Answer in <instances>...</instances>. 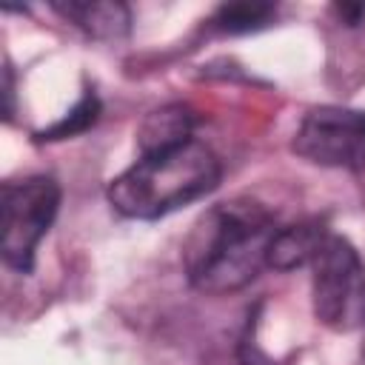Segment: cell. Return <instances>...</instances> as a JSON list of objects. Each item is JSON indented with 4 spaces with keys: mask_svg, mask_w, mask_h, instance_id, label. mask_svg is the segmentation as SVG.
Listing matches in <instances>:
<instances>
[{
    "mask_svg": "<svg viewBox=\"0 0 365 365\" xmlns=\"http://www.w3.org/2000/svg\"><path fill=\"white\" fill-rule=\"evenodd\" d=\"M277 222L265 205L234 197L211 205L182 245L188 282L202 294H231L245 288L268 265Z\"/></svg>",
    "mask_w": 365,
    "mask_h": 365,
    "instance_id": "cell-1",
    "label": "cell"
},
{
    "mask_svg": "<svg viewBox=\"0 0 365 365\" xmlns=\"http://www.w3.org/2000/svg\"><path fill=\"white\" fill-rule=\"evenodd\" d=\"M220 174L217 154L205 143L188 140L174 148L140 154L134 165L108 182V202L123 217L157 220L214 191Z\"/></svg>",
    "mask_w": 365,
    "mask_h": 365,
    "instance_id": "cell-2",
    "label": "cell"
},
{
    "mask_svg": "<svg viewBox=\"0 0 365 365\" xmlns=\"http://www.w3.org/2000/svg\"><path fill=\"white\" fill-rule=\"evenodd\" d=\"M311 297L317 319L339 334L365 328V265L339 234H328L311 259Z\"/></svg>",
    "mask_w": 365,
    "mask_h": 365,
    "instance_id": "cell-3",
    "label": "cell"
},
{
    "mask_svg": "<svg viewBox=\"0 0 365 365\" xmlns=\"http://www.w3.org/2000/svg\"><path fill=\"white\" fill-rule=\"evenodd\" d=\"M60 208V185L51 177L6 182L0 194V251L3 262L20 274L34 268L40 240L48 234Z\"/></svg>",
    "mask_w": 365,
    "mask_h": 365,
    "instance_id": "cell-4",
    "label": "cell"
},
{
    "mask_svg": "<svg viewBox=\"0 0 365 365\" xmlns=\"http://www.w3.org/2000/svg\"><path fill=\"white\" fill-rule=\"evenodd\" d=\"M294 154L322 168H365V111L342 106L311 108L291 143Z\"/></svg>",
    "mask_w": 365,
    "mask_h": 365,
    "instance_id": "cell-5",
    "label": "cell"
},
{
    "mask_svg": "<svg viewBox=\"0 0 365 365\" xmlns=\"http://www.w3.org/2000/svg\"><path fill=\"white\" fill-rule=\"evenodd\" d=\"M191 131H194V111L188 106L171 103V106L154 108L137 131L140 154H151V151H163V148L188 143V140H194Z\"/></svg>",
    "mask_w": 365,
    "mask_h": 365,
    "instance_id": "cell-6",
    "label": "cell"
},
{
    "mask_svg": "<svg viewBox=\"0 0 365 365\" xmlns=\"http://www.w3.org/2000/svg\"><path fill=\"white\" fill-rule=\"evenodd\" d=\"M325 237H328V231L317 220L279 228L274 234V242H271V251H268V268L291 271V268L311 265V259L319 251Z\"/></svg>",
    "mask_w": 365,
    "mask_h": 365,
    "instance_id": "cell-7",
    "label": "cell"
},
{
    "mask_svg": "<svg viewBox=\"0 0 365 365\" xmlns=\"http://www.w3.org/2000/svg\"><path fill=\"white\" fill-rule=\"evenodd\" d=\"M54 9L71 20L74 26H80L83 31H88L91 37H120L128 31L131 14L123 3H106V0H68V3H54Z\"/></svg>",
    "mask_w": 365,
    "mask_h": 365,
    "instance_id": "cell-8",
    "label": "cell"
},
{
    "mask_svg": "<svg viewBox=\"0 0 365 365\" xmlns=\"http://www.w3.org/2000/svg\"><path fill=\"white\" fill-rule=\"evenodd\" d=\"M277 9L271 3H225L217 9L211 26L222 34H245V31H257L262 26H268L274 20Z\"/></svg>",
    "mask_w": 365,
    "mask_h": 365,
    "instance_id": "cell-9",
    "label": "cell"
},
{
    "mask_svg": "<svg viewBox=\"0 0 365 365\" xmlns=\"http://www.w3.org/2000/svg\"><path fill=\"white\" fill-rule=\"evenodd\" d=\"M97 117H100V100H97L94 91H86V94L74 103V108H71L63 120H57L54 125L43 128V131L37 134V140H68V137L83 134L86 128H91V125L97 123Z\"/></svg>",
    "mask_w": 365,
    "mask_h": 365,
    "instance_id": "cell-10",
    "label": "cell"
},
{
    "mask_svg": "<svg viewBox=\"0 0 365 365\" xmlns=\"http://www.w3.org/2000/svg\"><path fill=\"white\" fill-rule=\"evenodd\" d=\"M334 11L339 14V20H345L348 26H356L365 20V3H342V6H334Z\"/></svg>",
    "mask_w": 365,
    "mask_h": 365,
    "instance_id": "cell-11",
    "label": "cell"
}]
</instances>
